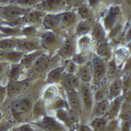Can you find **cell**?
Returning <instances> with one entry per match:
<instances>
[{"instance_id": "12", "label": "cell", "mask_w": 131, "mask_h": 131, "mask_svg": "<svg viewBox=\"0 0 131 131\" xmlns=\"http://www.w3.org/2000/svg\"><path fill=\"white\" fill-rule=\"evenodd\" d=\"M38 27L34 25H26L21 27V35L25 37H37L39 35Z\"/></svg>"}, {"instance_id": "16", "label": "cell", "mask_w": 131, "mask_h": 131, "mask_svg": "<svg viewBox=\"0 0 131 131\" xmlns=\"http://www.w3.org/2000/svg\"><path fill=\"white\" fill-rule=\"evenodd\" d=\"M49 64V60L48 57L42 56L37 60L34 64V68L38 72H42L47 69Z\"/></svg>"}, {"instance_id": "29", "label": "cell", "mask_w": 131, "mask_h": 131, "mask_svg": "<svg viewBox=\"0 0 131 131\" xmlns=\"http://www.w3.org/2000/svg\"><path fill=\"white\" fill-rule=\"evenodd\" d=\"M94 37L98 40H101L103 38V32L99 26H96L94 29L93 32Z\"/></svg>"}, {"instance_id": "9", "label": "cell", "mask_w": 131, "mask_h": 131, "mask_svg": "<svg viewBox=\"0 0 131 131\" xmlns=\"http://www.w3.org/2000/svg\"><path fill=\"white\" fill-rule=\"evenodd\" d=\"M82 100L84 107L86 109L91 108L92 104V98L89 88L85 85H83L81 89Z\"/></svg>"}, {"instance_id": "45", "label": "cell", "mask_w": 131, "mask_h": 131, "mask_svg": "<svg viewBox=\"0 0 131 131\" xmlns=\"http://www.w3.org/2000/svg\"><path fill=\"white\" fill-rule=\"evenodd\" d=\"M1 116H1V113H0V119H1Z\"/></svg>"}, {"instance_id": "4", "label": "cell", "mask_w": 131, "mask_h": 131, "mask_svg": "<svg viewBox=\"0 0 131 131\" xmlns=\"http://www.w3.org/2000/svg\"><path fill=\"white\" fill-rule=\"evenodd\" d=\"M44 12L36 8L30 9L23 16L26 25H34L39 26L42 24L45 16Z\"/></svg>"}, {"instance_id": "11", "label": "cell", "mask_w": 131, "mask_h": 131, "mask_svg": "<svg viewBox=\"0 0 131 131\" xmlns=\"http://www.w3.org/2000/svg\"><path fill=\"white\" fill-rule=\"evenodd\" d=\"M39 36H40V41L42 45L46 48L50 47L56 43V37L52 33H43Z\"/></svg>"}, {"instance_id": "37", "label": "cell", "mask_w": 131, "mask_h": 131, "mask_svg": "<svg viewBox=\"0 0 131 131\" xmlns=\"http://www.w3.org/2000/svg\"><path fill=\"white\" fill-rule=\"evenodd\" d=\"M82 10L81 13H82V15H83L84 16H86L87 14H88V11H87V10L85 8H84L82 9Z\"/></svg>"}, {"instance_id": "7", "label": "cell", "mask_w": 131, "mask_h": 131, "mask_svg": "<svg viewBox=\"0 0 131 131\" xmlns=\"http://www.w3.org/2000/svg\"><path fill=\"white\" fill-rule=\"evenodd\" d=\"M0 32L5 37H17L22 36L21 27H13L4 24L0 26Z\"/></svg>"}, {"instance_id": "44", "label": "cell", "mask_w": 131, "mask_h": 131, "mask_svg": "<svg viewBox=\"0 0 131 131\" xmlns=\"http://www.w3.org/2000/svg\"><path fill=\"white\" fill-rule=\"evenodd\" d=\"M1 92H2V91H1V89L0 88V95H1Z\"/></svg>"}, {"instance_id": "8", "label": "cell", "mask_w": 131, "mask_h": 131, "mask_svg": "<svg viewBox=\"0 0 131 131\" xmlns=\"http://www.w3.org/2000/svg\"><path fill=\"white\" fill-rule=\"evenodd\" d=\"M17 38L6 37L0 39V50L7 51L16 49Z\"/></svg>"}, {"instance_id": "24", "label": "cell", "mask_w": 131, "mask_h": 131, "mask_svg": "<svg viewBox=\"0 0 131 131\" xmlns=\"http://www.w3.org/2000/svg\"><path fill=\"white\" fill-rule=\"evenodd\" d=\"M106 122L105 119L101 118H96L92 122V126L95 131H102L105 128Z\"/></svg>"}, {"instance_id": "31", "label": "cell", "mask_w": 131, "mask_h": 131, "mask_svg": "<svg viewBox=\"0 0 131 131\" xmlns=\"http://www.w3.org/2000/svg\"><path fill=\"white\" fill-rule=\"evenodd\" d=\"M57 115L59 118L64 122H66L69 120L68 115L63 110H59L57 112Z\"/></svg>"}, {"instance_id": "21", "label": "cell", "mask_w": 131, "mask_h": 131, "mask_svg": "<svg viewBox=\"0 0 131 131\" xmlns=\"http://www.w3.org/2000/svg\"><path fill=\"white\" fill-rule=\"evenodd\" d=\"M80 78L84 82H89L91 80V73L89 67L85 66L82 67L79 71Z\"/></svg>"}, {"instance_id": "27", "label": "cell", "mask_w": 131, "mask_h": 131, "mask_svg": "<svg viewBox=\"0 0 131 131\" xmlns=\"http://www.w3.org/2000/svg\"><path fill=\"white\" fill-rule=\"evenodd\" d=\"M120 105V101L119 99H116L113 101L111 105V107L109 109V116L110 117H113L115 116L118 110Z\"/></svg>"}, {"instance_id": "2", "label": "cell", "mask_w": 131, "mask_h": 131, "mask_svg": "<svg viewBox=\"0 0 131 131\" xmlns=\"http://www.w3.org/2000/svg\"><path fill=\"white\" fill-rule=\"evenodd\" d=\"M30 108V103L27 99H21L16 100L11 107L14 116L18 119H23L28 114Z\"/></svg>"}, {"instance_id": "38", "label": "cell", "mask_w": 131, "mask_h": 131, "mask_svg": "<svg viewBox=\"0 0 131 131\" xmlns=\"http://www.w3.org/2000/svg\"><path fill=\"white\" fill-rule=\"evenodd\" d=\"M5 66L2 63H0V74L3 73V71L5 69Z\"/></svg>"}, {"instance_id": "3", "label": "cell", "mask_w": 131, "mask_h": 131, "mask_svg": "<svg viewBox=\"0 0 131 131\" xmlns=\"http://www.w3.org/2000/svg\"><path fill=\"white\" fill-rule=\"evenodd\" d=\"M39 41L37 37L17 38L16 49L21 52H28L39 48Z\"/></svg>"}, {"instance_id": "17", "label": "cell", "mask_w": 131, "mask_h": 131, "mask_svg": "<svg viewBox=\"0 0 131 131\" xmlns=\"http://www.w3.org/2000/svg\"><path fill=\"white\" fill-rule=\"evenodd\" d=\"M23 52L13 50L3 51L0 50V55L6 57L12 61H16L21 58L23 56Z\"/></svg>"}, {"instance_id": "15", "label": "cell", "mask_w": 131, "mask_h": 131, "mask_svg": "<svg viewBox=\"0 0 131 131\" xmlns=\"http://www.w3.org/2000/svg\"><path fill=\"white\" fill-rule=\"evenodd\" d=\"M109 108V103L107 100H100L99 101L94 109V114L97 116L103 115L108 111Z\"/></svg>"}, {"instance_id": "43", "label": "cell", "mask_w": 131, "mask_h": 131, "mask_svg": "<svg viewBox=\"0 0 131 131\" xmlns=\"http://www.w3.org/2000/svg\"><path fill=\"white\" fill-rule=\"evenodd\" d=\"M127 1H128V3L130 4V3H131V0H127Z\"/></svg>"}, {"instance_id": "33", "label": "cell", "mask_w": 131, "mask_h": 131, "mask_svg": "<svg viewBox=\"0 0 131 131\" xmlns=\"http://www.w3.org/2000/svg\"><path fill=\"white\" fill-rule=\"evenodd\" d=\"M89 27L85 24H82L79 26L78 29V32L79 33L85 32L88 30Z\"/></svg>"}, {"instance_id": "25", "label": "cell", "mask_w": 131, "mask_h": 131, "mask_svg": "<svg viewBox=\"0 0 131 131\" xmlns=\"http://www.w3.org/2000/svg\"><path fill=\"white\" fill-rule=\"evenodd\" d=\"M43 125L46 128L50 130H60V126L53 119L50 118H46L43 122Z\"/></svg>"}, {"instance_id": "41", "label": "cell", "mask_w": 131, "mask_h": 131, "mask_svg": "<svg viewBox=\"0 0 131 131\" xmlns=\"http://www.w3.org/2000/svg\"><path fill=\"white\" fill-rule=\"evenodd\" d=\"M4 37H6L1 32H0V39L1 38H4Z\"/></svg>"}, {"instance_id": "5", "label": "cell", "mask_w": 131, "mask_h": 131, "mask_svg": "<svg viewBox=\"0 0 131 131\" xmlns=\"http://www.w3.org/2000/svg\"><path fill=\"white\" fill-rule=\"evenodd\" d=\"M105 67L103 62L99 58L93 60L92 63V73L94 82L98 83L103 78Z\"/></svg>"}, {"instance_id": "34", "label": "cell", "mask_w": 131, "mask_h": 131, "mask_svg": "<svg viewBox=\"0 0 131 131\" xmlns=\"http://www.w3.org/2000/svg\"><path fill=\"white\" fill-rule=\"evenodd\" d=\"M80 44L83 49H86L89 46V40L86 38H84L82 40Z\"/></svg>"}, {"instance_id": "40", "label": "cell", "mask_w": 131, "mask_h": 131, "mask_svg": "<svg viewBox=\"0 0 131 131\" xmlns=\"http://www.w3.org/2000/svg\"><path fill=\"white\" fill-rule=\"evenodd\" d=\"M80 0H69L70 2L73 3H76L79 1Z\"/></svg>"}, {"instance_id": "23", "label": "cell", "mask_w": 131, "mask_h": 131, "mask_svg": "<svg viewBox=\"0 0 131 131\" xmlns=\"http://www.w3.org/2000/svg\"><path fill=\"white\" fill-rule=\"evenodd\" d=\"M22 88V85L20 83L14 82H10L8 86L9 95L13 96L18 94Z\"/></svg>"}, {"instance_id": "35", "label": "cell", "mask_w": 131, "mask_h": 131, "mask_svg": "<svg viewBox=\"0 0 131 131\" xmlns=\"http://www.w3.org/2000/svg\"><path fill=\"white\" fill-rule=\"evenodd\" d=\"M116 122H113L108 125L107 128L108 130H114L116 128Z\"/></svg>"}, {"instance_id": "14", "label": "cell", "mask_w": 131, "mask_h": 131, "mask_svg": "<svg viewBox=\"0 0 131 131\" xmlns=\"http://www.w3.org/2000/svg\"><path fill=\"white\" fill-rule=\"evenodd\" d=\"M62 83L66 88L70 89L77 87L79 85V82L75 76L72 74H68L63 77Z\"/></svg>"}, {"instance_id": "28", "label": "cell", "mask_w": 131, "mask_h": 131, "mask_svg": "<svg viewBox=\"0 0 131 131\" xmlns=\"http://www.w3.org/2000/svg\"><path fill=\"white\" fill-rule=\"evenodd\" d=\"M106 92V87L105 85L101 86L96 90L95 97L96 100L100 101L102 100Z\"/></svg>"}, {"instance_id": "19", "label": "cell", "mask_w": 131, "mask_h": 131, "mask_svg": "<svg viewBox=\"0 0 131 131\" xmlns=\"http://www.w3.org/2000/svg\"><path fill=\"white\" fill-rule=\"evenodd\" d=\"M42 24L47 29H52L55 28L57 24V20L54 16L52 15H45Z\"/></svg>"}, {"instance_id": "26", "label": "cell", "mask_w": 131, "mask_h": 131, "mask_svg": "<svg viewBox=\"0 0 131 131\" xmlns=\"http://www.w3.org/2000/svg\"><path fill=\"white\" fill-rule=\"evenodd\" d=\"M97 52L100 56L103 58H108L110 55L108 47L106 43L100 45L97 48Z\"/></svg>"}, {"instance_id": "30", "label": "cell", "mask_w": 131, "mask_h": 131, "mask_svg": "<svg viewBox=\"0 0 131 131\" xmlns=\"http://www.w3.org/2000/svg\"><path fill=\"white\" fill-rule=\"evenodd\" d=\"M74 19V16L72 14L68 13L63 16L62 18V22L65 24H69Z\"/></svg>"}, {"instance_id": "32", "label": "cell", "mask_w": 131, "mask_h": 131, "mask_svg": "<svg viewBox=\"0 0 131 131\" xmlns=\"http://www.w3.org/2000/svg\"><path fill=\"white\" fill-rule=\"evenodd\" d=\"M68 115L69 120L72 122H76L77 121V116L73 110H70L69 111Z\"/></svg>"}, {"instance_id": "42", "label": "cell", "mask_w": 131, "mask_h": 131, "mask_svg": "<svg viewBox=\"0 0 131 131\" xmlns=\"http://www.w3.org/2000/svg\"><path fill=\"white\" fill-rule=\"evenodd\" d=\"M3 24V21H2V20L1 19H0V26H1V25H2Z\"/></svg>"}, {"instance_id": "18", "label": "cell", "mask_w": 131, "mask_h": 131, "mask_svg": "<svg viewBox=\"0 0 131 131\" xmlns=\"http://www.w3.org/2000/svg\"><path fill=\"white\" fill-rule=\"evenodd\" d=\"M122 88V83L121 80L116 79L114 80L111 84L110 88V95L112 98L116 97L119 95Z\"/></svg>"}, {"instance_id": "1", "label": "cell", "mask_w": 131, "mask_h": 131, "mask_svg": "<svg viewBox=\"0 0 131 131\" xmlns=\"http://www.w3.org/2000/svg\"><path fill=\"white\" fill-rule=\"evenodd\" d=\"M30 9L23 8L10 3L1 4L0 5V19L3 23L21 17Z\"/></svg>"}, {"instance_id": "39", "label": "cell", "mask_w": 131, "mask_h": 131, "mask_svg": "<svg viewBox=\"0 0 131 131\" xmlns=\"http://www.w3.org/2000/svg\"><path fill=\"white\" fill-rule=\"evenodd\" d=\"M9 0H0V5L9 3Z\"/></svg>"}, {"instance_id": "13", "label": "cell", "mask_w": 131, "mask_h": 131, "mask_svg": "<svg viewBox=\"0 0 131 131\" xmlns=\"http://www.w3.org/2000/svg\"><path fill=\"white\" fill-rule=\"evenodd\" d=\"M42 0H9V3L16 4L23 8H35Z\"/></svg>"}, {"instance_id": "6", "label": "cell", "mask_w": 131, "mask_h": 131, "mask_svg": "<svg viewBox=\"0 0 131 131\" xmlns=\"http://www.w3.org/2000/svg\"><path fill=\"white\" fill-rule=\"evenodd\" d=\"M63 0H42L35 8L43 12L54 10L62 4Z\"/></svg>"}, {"instance_id": "10", "label": "cell", "mask_w": 131, "mask_h": 131, "mask_svg": "<svg viewBox=\"0 0 131 131\" xmlns=\"http://www.w3.org/2000/svg\"><path fill=\"white\" fill-rule=\"evenodd\" d=\"M67 96L69 103L72 109H79L80 107V100L76 92L73 89H69L67 92Z\"/></svg>"}, {"instance_id": "20", "label": "cell", "mask_w": 131, "mask_h": 131, "mask_svg": "<svg viewBox=\"0 0 131 131\" xmlns=\"http://www.w3.org/2000/svg\"><path fill=\"white\" fill-rule=\"evenodd\" d=\"M73 46L70 42H67L62 47L59 53L63 57H67L70 56L73 53Z\"/></svg>"}, {"instance_id": "36", "label": "cell", "mask_w": 131, "mask_h": 131, "mask_svg": "<svg viewBox=\"0 0 131 131\" xmlns=\"http://www.w3.org/2000/svg\"><path fill=\"white\" fill-rule=\"evenodd\" d=\"M20 129H19V130H24V131H26V130H31L32 129L30 128L29 126H23L20 128Z\"/></svg>"}, {"instance_id": "22", "label": "cell", "mask_w": 131, "mask_h": 131, "mask_svg": "<svg viewBox=\"0 0 131 131\" xmlns=\"http://www.w3.org/2000/svg\"><path fill=\"white\" fill-rule=\"evenodd\" d=\"M63 69L62 67H58L51 70L48 76V79L50 82H56L59 80L62 75Z\"/></svg>"}]
</instances>
